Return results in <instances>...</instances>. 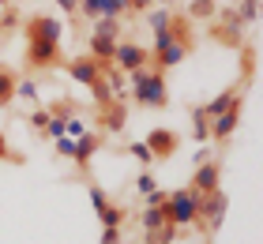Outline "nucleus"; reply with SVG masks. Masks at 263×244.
Here are the masks:
<instances>
[{"label":"nucleus","instance_id":"obj_21","mask_svg":"<svg viewBox=\"0 0 263 244\" xmlns=\"http://www.w3.org/2000/svg\"><path fill=\"white\" fill-rule=\"evenodd\" d=\"M170 19H173V8H165V4H154L143 11V23H147L151 30H162V27H170Z\"/></svg>","mask_w":263,"mask_h":244},{"label":"nucleus","instance_id":"obj_39","mask_svg":"<svg viewBox=\"0 0 263 244\" xmlns=\"http://www.w3.org/2000/svg\"><path fill=\"white\" fill-rule=\"evenodd\" d=\"M158 0H128V11H136V15H143L147 8H154Z\"/></svg>","mask_w":263,"mask_h":244},{"label":"nucleus","instance_id":"obj_13","mask_svg":"<svg viewBox=\"0 0 263 244\" xmlns=\"http://www.w3.org/2000/svg\"><path fill=\"white\" fill-rule=\"evenodd\" d=\"M211 34H214L222 45H230V49H241V45H245V23L233 15V8L222 11V23H214Z\"/></svg>","mask_w":263,"mask_h":244},{"label":"nucleus","instance_id":"obj_19","mask_svg":"<svg viewBox=\"0 0 263 244\" xmlns=\"http://www.w3.org/2000/svg\"><path fill=\"white\" fill-rule=\"evenodd\" d=\"M237 94H245V83H233V87H226L222 94H214V98H211V102H207V105H203V113H207V117H218V113H222V109H226V105H230V102H233V98H237Z\"/></svg>","mask_w":263,"mask_h":244},{"label":"nucleus","instance_id":"obj_40","mask_svg":"<svg viewBox=\"0 0 263 244\" xmlns=\"http://www.w3.org/2000/svg\"><path fill=\"white\" fill-rule=\"evenodd\" d=\"M57 8L68 11V15H76V8H79V0H57Z\"/></svg>","mask_w":263,"mask_h":244},{"label":"nucleus","instance_id":"obj_14","mask_svg":"<svg viewBox=\"0 0 263 244\" xmlns=\"http://www.w3.org/2000/svg\"><path fill=\"white\" fill-rule=\"evenodd\" d=\"M188 53H192V49L181 45V42H170V45H162V49H151V68L170 71V68H177V64H184Z\"/></svg>","mask_w":263,"mask_h":244},{"label":"nucleus","instance_id":"obj_22","mask_svg":"<svg viewBox=\"0 0 263 244\" xmlns=\"http://www.w3.org/2000/svg\"><path fill=\"white\" fill-rule=\"evenodd\" d=\"M98 222H102V226H124V222H128V207H121V203H105L102 211H98Z\"/></svg>","mask_w":263,"mask_h":244},{"label":"nucleus","instance_id":"obj_6","mask_svg":"<svg viewBox=\"0 0 263 244\" xmlns=\"http://www.w3.org/2000/svg\"><path fill=\"white\" fill-rule=\"evenodd\" d=\"M64 53L57 42H27V68L34 71H53V68H64Z\"/></svg>","mask_w":263,"mask_h":244},{"label":"nucleus","instance_id":"obj_11","mask_svg":"<svg viewBox=\"0 0 263 244\" xmlns=\"http://www.w3.org/2000/svg\"><path fill=\"white\" fill-rule=\"evenodd\" d=\"M102 151V132L98 128H87L83 136L76 139V151H71V162L79 165V173H87L90 162H94V154Z\"/></svg>","mask_w":263,"mask_h":244},{"label":"nucleus","instance_id":"obj_36","mask_svg":"<svg viewBox=\"0 0 263 244\" xmlns=\"http://www.w3.org/2000/svg\"><path fill=\"white\" fill-rule=\"evenodd\" d=\"M98 244H124L121 226H102V240H98Z\"/></svg>","mask_w":263,"mask_h":244},{"label":"nucleus","instance_id":"obj_9","mask_svg":"<svg viewBox=\"0 0 263 244\" xmlns=\"http://www.w3.org/2000/svg\"><path fill=\"white\" fill-rule=\"evenodd\" d=\"M188 188H192L196 195H207V192H214V188H222V162H218V158L199 162L196 173H192V180H188Z\"/></svg>","mask_w":263,"mask_h":244},{"label":"nucleus","instance_id":"obj_8","mask_svg":"<svg viewBox=\"0 0 263 244\" xmlns=\"http://www.w3.org/2000/svg\"><path fill=\"white\" fill-rule=\"evenodd\" d=\"M128 128V98H113L109 105H102L98 109V132L105 136H121V132Z\"/></svg>","mask_w":263,"mask_h":244},{"label":"nucleus","instance_id":"obj_17","mask_svg":"<svg viewBox=\"0 0 263 244\" xmlns=\"http://www.w3.org/2000/svg\"><path fill=\"white\" fill-rule=\"evenodd\" d=\"M170 34H173V42H181L188 49H196V34H192V19L188 15H177L173 11V19H170Z\"/></svg>","mask_w":263,"mask_h":244},{"label":"nucleus","instance_id":"obj_7","mask_svg":"<svg viewBox=\"0 0 263 244\" xmlns=\"http://www.w3.org/2000/svg\"><path fill=\"white\" fill-rule=\"evenodd\" d=\"M147 64H151V49L147 45H139V42H117V49H113V68H121L124 76H128V71L147 68Z\"/></svg>","mask_w":263,"mask_h":244},{"label":"nucleus","instance_id":"obj_27","mask_svg":"<svg viewBox=\"0 0 263 244\" xmlns=\"http://www.w3.org/2000/svg\"><path fill=\"white\" fill-rule=\"evenodd\" d=\"M87 90H90V98H94V102H98V105H109L113 98H117V94H113V87H109V83H105V76H102L98 83H90Z\"/></svg>","mask_w":263,"mask_h":244},{"label":"nucleus","instance_id":"obj_3","mask_svg":"<svg viewBox=\"0 0 263 244\" xmlns=\"http://www.w3.org/2000/svg\"><path fill=\"white\" fill-rule=\"evenodd\" d=\"M196 203H199V195L188 188V184L177 188V192H170V195H165V203H162L165 222L177 226V229H188V226L196 222Z\"/></svg>","mask_w":263,"mask_h":244},{"label":"nucleus","instance_id":"obj_24","mask_svg":"<svg viewBox=\"0 0 263 244\" xmlns=\"http://www.w3.org/2000/svg\"><path fill=\"white\" fill-rule=\"evenodd\" d=\"M233 15L241 19L245 27H256V23H259V0H237Z\"/></svg>","mask_w":263,"mask_h":244},{"label":"nucleus","instance_id":"obj_31","mask_svg":"<svg viewBox=\"0 0 263 244\" xmlns=\"http://www.w3.org/2000/svg\"><path fill=\"white\" fill-rule=\"evenodd\" d=\"M76 15H83L87 23H94V19H102V0H79Z\"/></svg>","mask_w":263,"mask_h":244},{"label":"nucleus","instance_id":"obj_25","mask_svg":"<svg viewBox=\"0 0 263 244\" xmlns=\"http://www.w3.org/2000/svg\"><path fill=\"white\" fill-rule=\"evenodd\" d=\"M177 233H181V229L165 222L162 229H151V233H143V244H173V240H177Z\"/></svg>","mask_w":263,"mask_h":244},{"label":"nucleus","instance_id":"obj_15","mask_svg":"<svg viewBox=\"0 0 263 244\" xmlns=\"http://www.w3.org/2000/svg\"><path fill=\"white\" fill-rule=\"evenodd\" d=\"M113 49H117L113 38H102V34H90V38H87V57H94L102 68L113 64Z\"/></svg>","mask_w":263,"mask_h":244},{"label":"nucleus","instance_id":"obj_2","mask_svg":"<svg viewBox=\"0 0 263 244\" xmlns=\"http://www.w3.org/2000/svg\"><path fill=\"white\" fill-rule=\"evenodd\" d=\"M226 211H230V195H226L222 188H214V192H207V195H199V203H196V229L199 233H207V237H214L222 229V222H226Z\"/></svg>","mask_w":263,"mask_h":244},{"label":"nucleus","instance_id":"obj_20","mask_svg":"<svg viewBox=\"0 0 263 244\" xmlns=\"http://www.w3.org/2000/svg\"><path fill=\"white\" fill-rule=\"evenodd\" d=\"M192 139H196L199 146H207V143H211V117L203 113V105L192 109Z\"/></svg>","mask_w":263,"mask_h":244},{"label":"nucleus","instance_id":"obj_35","mask_svg":"<svg viewBox=\"0 0 263 244\" xmlns=\"http://www.w3.org/2000/svg\"><path fill=\"white\" fill-rule=\"evenodd\" d=\"M154 188H158V180H154V173H151V169H143V173L136 177V192H139V195H147V192H154Z\"/></svg>","mask_w":263,"mask_h":244},{"label":"nucleus","instance_id":"obj_33","mask_svg":"<svg viewBox=\"0 0 263 244\" xmlns=\"http://www.w3.org/2000/svg\"><path fill=\"white\" fill-rule=\"evenodd\" d=\"M27 124H30V128H34V132H38V136H42V132H45V124H49V109L34 105V113L27 117Z\"/></svg>","mask_w":263,"mask_h":244},{"label":"nucleus","instance_id":"obj_18","mask_svg":"<svg viewBox=\"0 0 263 244\" xmlns=\"http://www.w3.org/2000/svg\"><path fill=\"white\" fill-rule=\"evenodd\" d=\"M184 15L192 23H211V19H218V0H188Z\"/></svg>","mask_w":263,"mask_h":244},{"label":"nucleus","instance_id":"obj_5","mask_svg":"<svg viewBox=\"0 0 263 244\" xmlns=\"http://www.w3.org/2000/svg\"><path fill=\"white\" fill-rule=\"evenodd\" d=\"M23 34H27V42H57L61 45L64 38V23L57 19V15H27L23 19Z\"/></svg>","mask_w":263,"mask_h":244},{"label":"nucleus","instance_id":"obj_16","mask_svg":"<svg viewBox=\"0 0 263 244\" xmlns=\"http://www.w3.org/2000/svg\"><path fill=\"white\" fill-rule=\"evenodd\" d=\"M15 87H19V71L0 64V109H8L11 102H15Z\"/></svg>","mask_w":263,"mask_h":244},{"label":"nucleus","instance_id":"obj_23","mask_svg":"<svg viewBox=\"0 0 263 244\" xmlns=\"http://www.w3.org/2000/svg\"><path fill=\"white\" fill-rule=\"evenodd\" d=\"M90 34H102V38H113V42H121L124 27H121V19H109V15H102V19H94V30H90Z\"/></svg>","mask_w":263,"mask_h":244},{"label":"nucleus","instance_id":"obj_10","mask_svg":"<svg viewBox=\"0 0 263 244\" xmlns=\"http://www.w3.org/2000/svg\"><path fill=\"white\" fill-rule=\"evenodd\" d=\"M64 71L71 76V83H79V87H90V83H98L102 79V64L94 57H68L64 60Z\"/></svg>","mask_w":263,"mask_h":244},{"label":"nucleus","instance_id":"obj_26","mask_svg":"<svg viewBox=\"0 0 263 244\" xmlns=\"http://www.w3.org/2000/svg\"><path fill=\"white\" fill-rule=\"evenodd\" d=\"M139 226H143V233H151V229H162V226H165L162 203H158V207H147V211L139 214Z\"/></svg>","mask_w":263,"mask_h":244},{"label":"nucleus","instance_id":"obj_1","mask_svg":"<svg viewBox=\"0 0 263 244\" xmlns=\"http://www.w3.org/2000/svg\"><path fill=\"white\" fill-rule=\"evenodd\" d=\"M128 98L139 109H165L170 105V87H165V71L158 68H136L128 71Z\"/></svg>","mask_w":263,"mask_h":244},{"label":"nucleus","instance_id":"obj_30","mask_svg":"<svg viewBox=\"0 0 263 244\" xmlns=\"http://www.w3.org/2000/svg\"><path fill=\"white\" fill-rule=\"evenodd\" d=\"M87 199H90V207H94V214H98L105 203H113V199H109V192H105L102 184H87Z\"/></svg>","mask_w":263,"mask_h":244},{"label":"nucleus","instance_id":"obj_32","mask_svg":"<svg viewBox=\"0 0 263 244\" xmlns=\"http://www.w3.org/2000/svg\"><path fill=\"white\" fill-rule=\"evenodd\" d=\"M102 15H109V19L128 15V0H102Z\"/></svg>","mask_w":263,"mask_h":244},{"label":"nucleus","instance_id":"obj_34","mask_svg":"<svg viewBox=\"0 0 263 244\" xmlns=\"http://www.w3.org/2000/svg\"><path fill=\"white\" fill-rule=\"evenodd\" d=\"M0 162L23 165V154H15V151H11V143H8V136H4V132H0Z\"/></svg>","mask_w":263,"mask_h":244},{"label":"nucleus","instance_id":"obj_37","mask_svg":"<svg viewBox=\"0 0 263 244\" xmlns=\"http://www.w3.org/2000/svg\"><path fill=\"white\" fill-rule=\"evenodd\" d=\"M53 143H57V158H71V151H76V139H71V136H61Z\"/></svg>","mask_w":263,"mask_h":244},{"label":"nucleus","instance_id":"obj_28","mask_svg":"<svg viewBox=\"0 0 263 244\" xmlns=\"http://www.w3.org/2000/svg\"><path fill=\"white\" fill-rule=\"evenodd\" d=\"M128 154L136 158V162H139L143 169H151V165H154V154H151V146L143 143V139H136V143H132V146H128Z\"/></svg>","mask_w":263,"mask_h":244},{"label":"nucleus","instance_id":"obj_4","mask_svg":"<svg viewBox=\"0 0 263 244\" xmlns=\"http://www.w3.org/2000/svg\"><path fill=\"white\" fill-rule=\"evenodd\" d=\"M241 105H245V94H237V98H233V102L222 109L218 117H211V143L226 146V143L233 139L237 124H241Z\"/></svg>","mask_w":263,"mask_h":244},{"label":"nucleus","instance_id":"obj_38","mask_svg":"<svg viewBox=\"0 0 263 244\" xmlns=\"http://www.w3.org/2000/svg\"><path fill=\"white\" fill-rule=\"evenodd\" d=\"M165 195H170L165 188H154V192H147V195H143V199H147V207H158V203H165Z\"/></svg>","mask_w":263,"mask_h":244},{"label":"nucleus","instance_id":"obj_12","mask_svg":"<svg viewBox=\"0 0 263 244\" xmlns=\"http://www.w3.org/2000/svg\"><path fill=\"white\" fill-rule=\"evenodd\" d=\"M143 143L151 146V154H154V162L158 158H170V154H177V146H181V136H177L173 128H151L147 136H143Z\"/></svg>","mask_w":263,"mask_h":244},{"label":"nucleus","instance_id":"obj_29","mask_svg":"<svg viewBox=\"0 0 263 244\" xmlns=\"http://www.w3.org/2000/svg\"><path fill=\"white\" fill-rule=\"evenodd\" d=\"M15 98H23V102H30V105H38V83H34V79H23V76H19Z\"/></svg>","mask_w":263,"mask_h":244}]
</instances>
